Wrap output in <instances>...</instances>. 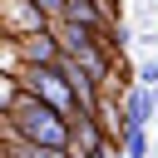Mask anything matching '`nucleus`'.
Instances as JSON below:
<instances>
[{
  "mask_svg": "<svg viewBox=\"0 0 158 158\" xmlns=\"http://www.w3.org/2000/svg\"><path fill=\"white\" fill-rule=\"evenodd\" d=\"M10 133L35 143V148H69V118L54 114L49 104H40L35 94L20 89V99L10 104Z\"/></svg>",
  "mask_w": 158,
  "mask_h": 158,
  "instance_id": "f257e3e1",
  "label": "nucleus"
},
{
  "mask_svg": "<svg viewBox=\"0 0 158 158\" xmlns=\"http://www.w3.org/2000/svg\"><path fill=\"white\" fill-rule=\"evenodd\" d=\"M30 5H35V10H40V15L49 20V25H54V20L64 15V0H30Z\"/></svg>",
  "mask_w": 158,
  "mask_h": 158,
  "instance_id": "9d476101",
  "label": "nucleus"
},
{
  "mask_svg": "<svg viewBox=\"0 0 158 158\" xmlns=\"http://www.w3.org/2000/svg\"><path fill=\"white\" fill-rule=\"evenodd\" d=\"M143 89L158 99V59H153V64H143Z\"/></svg>",
  "mask_w": 158,
  "mask_h": 158,
  "instance_id": "9b49d317",
  "label": "nucleus"
},
{
  "mask_svg": "<svg viewBox=\"0 0 158 158\" xmlns=\"http://www.w3.org/2000/svg\"><path fill=\"white\" fill-rule=\"evenodd\" d=\"M114 158H123V153H114Z\"/></svg>",
  "mask_w": 158,
  "mask_h": 158,
  "instance_id": "f8f14e48",
  "label": "nucleus"
},
{
  "mask_svg": "<svg viewBox=\"0 0 158 158\" xmlns=\"http://www.w3.org/2000/svg\"><path fill=\"white\" fill-rule=\"evenodd\" d=\"M153 94L148 89H128L123 94V128H148V118H153Z\"/></svg>",
  "mask_w": 158,
  "mask_h": 158,
  "instance_id": "39448f33",
  "label": "nucleus"
},
{
  "mask_svg": "<svg viewBox=\"0 0 158 158\" xmlns=\"http://www.w3.org/2000/svg\"><path fill=\"white\" fill-rule=\"evenodd\" d=\"M15 79H20V89H25V94H35L40 104H49V109H54V114H64L69 123L79 118V99H74V89L64 84V74H59L54 64H25Z\"/></svg>",
  "mask_w": 158,
  "mask_h": 158,
  "instance_id": "f03ea898",
  "label": "nucleus"
},
{
  "mask_svg": "<svg viewBox=\"0 0 158 158\" xmlns=\"http://www.w3.org/2000/svg\"><path fill=\"white\" fill-rule=\"evenodd\" d=\"M69 158H114L109 123L104 118H74L69 123Z\"/></svg>",
  "mask_w": 158,
  "mask_h": 158,
  "instance_id": "7ed1b4c3",
  "label": "nucleus"
},
{
  "mask_svg": "<svg viewBox=\"0 0 158 158\" xmlns=\"http://www.w3.org/2000/svg\"><path fill=\"white\" fill-rule=\"evenodd\" d=\"M5 153L10 158H69V148H35V143H25V138H5Z\"/></svg>",
  "mask_w": 158,
  "mask_h": 158,
  "instance_id": "423d86ee",
  "label": "nucleus"
},
{
  "mask_svg": "<svg viewBox=\"0 0 158 158\" xmlns=\"http://www.w3.org/2000/svg\"><path fill=\"white\" fill-rule=\"evenodd\" d=\"M123 158H148V128H123Z\"/></svg>",
  "mask_w": 158,
  "mask_h": 158,
  "instance_id": "0eeeda50",
  "label": "nucleus"
},
{
  "mask_svg": "<svg viewBox=\"0 0 158 158\" xmlns=\"http://www.w3.org/2000/svg\"><path fill=\"white\" fill-rule=\"evenodd\" d=\"M15 44H20V64H59L64 59V44H59L54 25L49 30H35V35H20Z\"/></svg>",
  "mask_w": 158,
  "mask_h": 158,
  "instance_id": "20e7f679",
  "label": "nucleus"
},
{
  "mask_svg": "<svg viewBox=\"0 0 158 158\" xmlns=\"http://www.w3.org/2000/svg\"><path fill=\"white\" fill-rule=\"evenodd\" d=\"M15 99H20V79L15 74H0V114H10Z\"/></svg>",
  "mask_w": 158,
  "mask_h": 158,
  "instance_id": "1a4fd4ad",
  "label": "nucleus"
},
{
  "mask_svg": "<svg viewBox=\"0 0 158 158\" xmlns=\"http://www.w3.org/2000/svg\"><path fill=\"white\" fill-rule=\"evenodd\" d=\"M25 64H20V44L15 40H0V74H20Z\"/></svg>",
  "mask_w": 158,
  "mask_h": 158,
  "instance_id": "6e6552de",
  "label": "nucleus"
}]
</instances>
